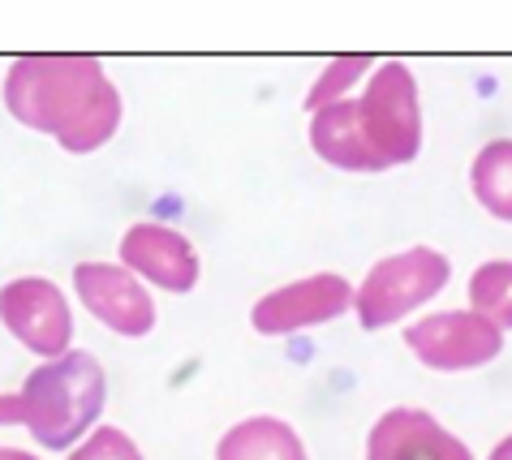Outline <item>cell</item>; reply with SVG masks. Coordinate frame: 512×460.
Masks as SVG:
<instances>
[{"label": "cell", "instance_id": "6da1fadb", "mask_svg": "<svg viewBox=\"0 0 512 460\" xmlns=\"http://www.w3.org/2000/svg\"><path fill=\"white\" fill-rule=\"evenodd\" d=\"M310 151L340 172H392L422 155V95L414 69L379 61L358 95L310 117Z\"/></svg>", "mask_w": 512, "mask_h": 460}, {"label": "cell", "instance_id": "7a4b0ae2", "mask_svg": "<svg viewBox=\"0 0 512 460\" xmlns=\"http://www.w3.org/2000/svg\"><path fill=\"white\" fill-rule=\"evenodd\" d=\"M0 95L13 121L69 155L108 147L121 129V91L95 56H18Z\"/></svg>", "mask_w": 512, "mask_h": 460}, {"label": "cell", "instance_id": "3957f363", "mask_svg": "<svg viewBox=\"0 0 512 460\" xmlns=\"http://www.w3.org/2000/svg\"><path fill=\"white\" fill-rule=\"evenodd\" d=\"M22 430H31L39 448L74 452L95 430L108 400V375L87 349H69L35 366L22 383Z\"/></svg>", "mask_w": 512, "mask_h": 460}, {"label": "cell", "instance_id": "277c9868", "mask_svg": "<svg viewBox=\"0 0 512 460\" xmlns=\"http://www.w3.org/2000/svg\"><path fill=\"white\" fill-rule=\"evenodd\" d=\"M452 280V258L435 246H409L366 271L353 289V314L362 332H383V327L405 323L426 301H435Z\"/></svg>", "mask_w": 512, "mask_h": 460}, {"label": "cell", "instance_id": "5b68a950", "mask_svg": "<svg viewBox=\"0 0 512 460\" xmlns=\"http://www.w3.org/2000/svg\"><path fill=\"white\" fill-rule=\"evenodd\" d=\"M405 349L435 375H469L504 353V332L474 310H435L405 327Z\"/></svg>", "mask_w": 512, "mask_h": 460}, {"label": "cell", "instance_id": "8992f818", "mask_svg": "<svg viewBox=\"0 0 512 460\" xmlns=\"http://www.w3.org/2000/svg\"><path fill=\"white\" fill-rule=\"evenodd\" d=\"M0 323L9 327V336L26 353L44 357V362L69 353V340H74L69 297L48 276H18V280L0 284Z\"/></svg>", "mask_w": 512, "mask_h": 460}, {"label": "cell", "instance_id": "52a82bcc", "mask_svg": "<svg viewBox=\"0 0 512 460\" xmlns=\"http://www.w3.org/2000/svg\"><path fill=\"white\" fill-rule=\"evenodd\" d=\"M349 310H353V284L345 276H336V271H315V276H302L263 293L250 310V327L259 336L276 340V336H297V332H310V327H323Z\"/></svg>", "mask_w": 512, "mask_h": 460}, {"label": "cell", "instance_id": "ba28073f", "mask_svg": "<svg viewBox=\"0 0 512 460\" xmlns=\"http://www.w3.org/2000/svg\"><path fill=\"white\" fill-rule=\"evenodd\" d=\"M74 293L82 301V310H91V319L104 323L112 336L142 340L155 332V297L121 263L82 258L74 267Z\"/></svg>", "mask_w": 512, "mask_h": 460}, {"label": "cell", "instance_id": "9c48e42d", "mask_svg": "<svg viewBox=\"0 0 512 460\" xmlns=\"http://www.w3.org/2000/svg\"><path fill=\"white\" fill-rule=\"evenodd\" d=\"M121 267L134 271L142 284H151V289H160V293H173V297L194 293L198 276H203V258H198L194 241L168 224H155V220L125 228Z\"/></svg>", "mask_w": 512, "mask_h": 460}, {"label": "cell", "instance_id": "30bf717a", "mask_svg": "<svg viewBox=\"0 0 512 460\" xmlns=\"http://www.w3.org/2000/svg\"><path fill=\"white\" fill-rule=\"evenodd\" d=\"M366 460H474V452L435 413L396 405L366 430Z\"/></svg>", "mask_w": 512, "mask_h": 460}, {"label": "cell", "instance_id": "8fae6325", "mask_svg": "<svg viewBox=\"0 0 512 460\" xmlns=\"http://www.w3.org/2000/svg\"><path fill=\"white\" fill-rule=\"evenodd\" d=\"M216 460H310L302 435L272 413H254L229 426L216 443Z\"/></svg>", "mask_w": 512, "mask_h": 460}, {"label": "cell", "instance_id": "7c38bea8", "mask_svg": "<svg viewBox=\"0 0 512 460\" xmlns=\"http://www.w3.org/2000/svg\"><path fill=\"white\" fill-rule=\"evenodd\" d=\"M469 194L478 198V207L487 215L512 224V138L487 142L469 160Z\"/></svg>", "mask_w": 512, "mask_h": 460}, {"label": "cell", "instance_id": "4fadbf2b", "mask_svg": "<svg viewBox=\"0 0 512 460\" xmlns=\"http://www.w3.org/2000/svg\"><path fill=\"white\" fill-rule=\"evenodd\" d=\"M469 310L512 332V258H487L469 276Z\"/></svg>", "mask_w": 512, "mask_h": 460}, {"label": "cell", "instance_id": "5bb4252c", "mask_svg": "<svg viewBox=\"0 0 512 460\" xmlns=\"http://www.w3.org/2000/svg\"><path fill=\"white\" fill-rule=\"evenodd\" d=\"M375 69H379L375 56H336V61H327V65H323V74H319V82L306 91V112L315 117L319 108L349 99V95H353V86H358L362 78H371Z\"/></svg>", "mask_w": 512, "mask_h": 460}, {"label": "cell", "instance_id": "9a60e30c", "mask_svg": "<svg viewBox=\"0 0 512 460\" xmlns=\"http://www.w3.org/2000/svg\"><path fill=\"white\" fill-rule=\"evenodd\" d=\"M69 460H147V456H142V448L121 426H95L91 435L69 452Z\"/></svg>", "mask_w": 512, "mask_h": 460}, {"label": "cell", "instance_id": "2e32d148", "mask_svg": "<svg viewBox=\"0 0 512 460\" xmlns=\"http://www.w3.org/2000/svg\"><path fill=\"white\" fill-rule=\"evenodd\" d=\"M0 426H22V400H18V392L0 396Z\"/></svg>", "mask_w": 512, "mask_h": 460}, {"label": "cell", "instance_id": "e0dca14e", "mask_svg": "<svg viewBox=\"0 0 512 460\" xmlns=\"http://www.w3.org/2000/svg\"><path fill=\"white\" fill-rule=\"evenodd\" d=\"M487 460H512V435H504L500 443H495V448L487 452Z\"/></svg>", "mask_w": 512, "mask_h": 460}, {"label": "cell", "instance_id": "ac0fdd59", "mask_svg": "<svg viewBox=\"0 0 512 460\" xmlns=\"http://www.w3.org/2000/svg\"><path fill=\"white\" fill-rule=\"evenodd\" d=\"M0 460H39V456L22 452V448H0Z\"/></svg>", "mask_w": 512, "mask_h": 460}]
</instances>
